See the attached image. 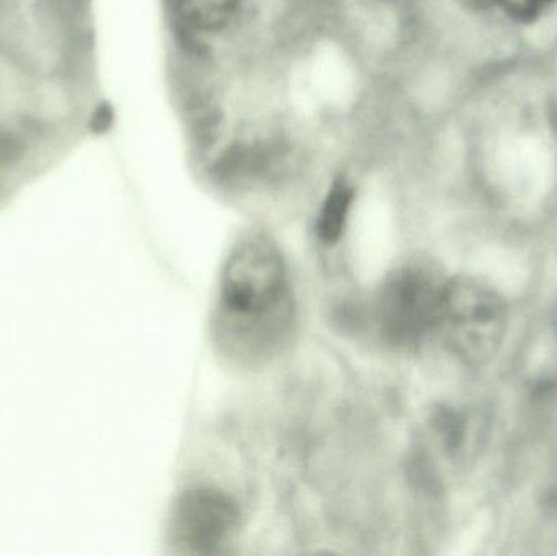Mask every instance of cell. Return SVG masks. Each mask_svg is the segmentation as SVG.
Segmentation results:
<instances>
[{"label": "cell", "mask_w": 557, "mask_h": 556, "mask_svg": "<svg viewBox=\"0 0 557 556\" xmlns=\"http://www.w3.org/2000/svg\"><path fill=\"white\" fill-rule=\"evenodd\" d=\"M186 100L224 87L317 18L323 0H160Z\"/></svg>", "instance_id": "obj_1"}, {"label": "cell", "mask_w": 557, "mask_h": 556, "mask_svg": "<svg viewBox=\"0 0 557 556\" xmlns=\"http://www.w3.org/2000/svg\"><path fill=\"white\" fill-rule=\"evenodd\" d=\"M290 317L287 267L276 242L264 232L242 235L222 270L219 335L227 348L255 358L273 348Z\"/></svg>", "instance_id": "obj_2"}, {"label": "cell", "mask_w": 557, "mask_h": 556, "mask_svg": "<svg viewBox=\"0 0 557 556\" xmlns=\"http://www.w3.org/2000/svg\"><path fill=\"white\" fill-rule=\"evenodd\" d=\"M507 325L506 302L494 287L473 277L447 281L437 332L461 361L490 362L503 346Z\"/></svg>", "instance_id": "obj_3"}, {"label": "cell", "mask_w": 557, "mask_h": 556, "mask_svg": "<svg viewBox=\"0 0 557 556\" xmlns=\"http://www.w3.org/2000/svg\"><path fill=\"white\" fill-rule=\"evenodd\" d=\"M447 281L429 261H408L396 268L383 283L376 304L385 338L408 348L437 332Z\"/></svg>", "instance_id": "obj_4"}, {"label": "cell", "mask_w": 557, "mask_h": 556, "mask_svg": "<svg viewBox=\"0 0 557 556\" xmlns=\"http://www.w3.org/2000/svg\"><path fill=\"white\" fill-rule=\"evenodd\" d=\"M237 503L212 489L186 492L172 518V544L180 554L211 555L221 551L240 528Z\"/></svg>", "instance_id": "obj_5"}, {"label": "cell", "mask_w": 557, "mask_h": 556, "mask_svg": "<svg viewBox=\"0 0 557 556\" xmlns=\"http://www.w3.org/2000/svg\"><path fill=\"white\" fill-rule=\"evenodd\" d=\"M357 198V186L346 172L336 173L318 209L317 234L324 244L334 245L346 232Z\"/></svg>", "instance_id": "obj_6"}, {"label": "cell", "mask_w": 557, "mask_h": 556, "mask_svg": "<svg viewBox=\"0 0 557 556\" xmlns=\"http://www.w3.org/2000/svg\"><path fill=\"white\" fill-rule=\"evenodd\" d=\"M533 3H548L553 2V0H532Z\"/></svg>", "instance_id": "obj_7"}]
</instances>
